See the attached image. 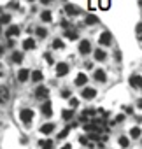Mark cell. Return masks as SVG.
I'll return each instance as SVG.
<instances>
[{"label": "cell", "instance_id": "6da1fadb", "mask_svg": "<svg viewBox=\"0 0 142 149\" xmlns=\"http://www.w3.org/2000/svg\"><path fill=\"white\" fill-rule=\"evenodd\" d=\"M19 119H21L23 123H30V121L33 119V111H32V109H21Z\"/></svg>", "mask_w": 142, "mask_h": 149}, {"label": "cell", "instance_id": "7a4b0ae2", "mask_svg": "<svg viewBox=\"0 0 142 149\" xmlns=\"http://www.w3.org/2000/svg\"><path fill=\"white\" fill-rule=\"evenodd\" d=\"M81 97L86 98V100H93V98L97 97V91H95L93 88H84V90L81 91Z\"/></svg>", "mask_w": 142, "mask_h": 149}, {"label": "cell", "instance_id": "3957f363", "mask_svg": "<svg viewBox=\"0 0 142 149\" xmlns=\"http://www.w3.org/2000/svg\"><path fill=\"white\" fill-rule=\"evenodd\" d=\"M68 74V65L67 63H58L56 65V76L61 77V76H67Z\"/></svg>", "mask_w": 142, "mask_h": 149}, {"label": "cell", "instance_id": "277c9868", "mask_svg": "<svg viewBox=\"0 0 142 149\" xmlns=\"http://www.w3.org/2000/svg\"><path fill=\"white\" fill-rule=\"evenodd\" d=\"M98 42H100L102 46H109V44L112 42V35H111V32H104V33L100 35Z\"/></svg>", "mask_w": 142, "mask_h": 149}, {"label": "cell", "instance_id": "5b68a950", "mask_svg": "<svg viewBox=\"0 0 142 149\" xmlns=\"http://www.w3.org/2000/svg\"><path fill=\"white\" fill-rule=\"evenodd\" d=\"M30 79V70L28 68H21L19 72H18V81L19 83H25V81H28Z\"/></svg>", "mask_w": 142, "mask_h": 149}, {"label": "cell", "instance_id": "8992f818", "mask_svg": "<svg viewBox=\"0 0 142 149\" xmlns=\"http://www.w3.org/2000/svg\"><path fill=\"white\" fill-rule=\"evenodd\" d=\"M65 13H67L68 16H77L81 11H79V7L72 6V4H67V6H65Z\"/></svg>", "mask_w": 142, "mask_h": 149}, {"label": "cell", "instance_id": "52a82bcc", "mask_svg": "<svg viewBox=\"0 0 142 149\" xmlns=\"http://www.w3.org/2000/svg\"><path fill=\"white\" fill-rule=\"evenodd\" d=\"M90 51H91V44H90L88 40L79 42V53H81V54H88Z\"/></svg>", "mask_w": 142, "mask_h": 149}, {"label": "cell", "instance_id": "ba28073f", "mask_svg": "<svg viewBox=\"0 0 142 149\" xmlns=\"http://www.w3.org/2000/svg\"><path fill=\"white\" fill-rule=\"evenodd\" d=\"M130 84H132V88H142V76H132Z\"/></svg>", "mask_w": 142, "mask_h": 149}, {"label": "cell", "instance_id": "9c48e42d", "mask_svg": "<svg viewBox=\"0 0 142 149\" xmlns=\"http://www.w3.org/2000/svg\"><path fill=\"white\" fill-rule=\"evenodd\" d=\"M88 83V76H86V74H77V77H76V86H84Z\"/></svg>", "mask_w": 142, "mask_h": 149}, {"label": "cell", "instance_id": "30bf717a", "mask_svg": "<svg viewBox=\"0 0 142 149\" xmlns=\"http://www.w3.org/2000/svg\"><path fill=\"white\" fill-rule=\"evenodd\" d=\"M9 100V90L6 86H0V104H4Z\"/></svg>", "mask_w": 142, "mask_h": 149}, {"label": "cell", "instance_id": "8fae6325", "mask_svg": "<svg viewBox=\"0 0 142 149\" xmlns=\"http://www.w3.org/2000/svg\"><path fill=\"white\" fill-rule=\"evenodd\" d=\"M6 35H7V39H13V37H18V35H19V28H18V26H11V28H7V32H6Z\"/></svg>", "mask_w": 142, "mask_h": 149}, {"label": "cell", "instance_id": "7c38bea8", "mask_svg": "<svg viewBox=\"0 0 142 149\" xmlns=\"http://www.w3.org/2000/svg\"><path fill=\"white\" fill-rule=\"evenodd\" d=\"M40 111H42V114H44V116H47V118H49V116L53 114V107H51V104H49V102H46V104H42V107H40Z\"/></svg>", "mask_w": 142, "mask_h": 149}, {"label": "cell", "instance_id": "4fadbf2b", "mask_svg": "<svg viewBox=\"0 0 142 149\" xmlns=\"http://www.w3.org/2000/svg\"><path fill=\"white\" fill-rule=\"evenodd\" d=\"M42 77H44V76H42V72H40V70H33V72L30 74V79H32L33 83H39V81H42Z\"/></svg>", "mask_w": 142, "mask_h": 149}, {"label": "cell", "instance_id": "5bb4252c", "mask_svg": "<svg viewBox=\"0 0 142 149\" xmlns=\"http://www.w3.org/2000/svg\"><path fill=\"white\" fill-rule=\"evenodd\" d=\"M35 95H37L39 98H44V97H47V95H49V90H47V88H44V86H39V88L35 90Z\"/></svg>", "mask_w": 142, "mask_h": 149}, {"label": "cell", "instance_id": "9a60e30c", "mask_svg": "<svg viewBox=\"0 0 142 149\" xmlns=\"http://www.w3.org/2000/svg\"><path fill=\"white\" fill-rule=\"evenodd\" d=\"M95 79L100 81V83H105V79H107L105 72H104V70H95Z\"/></svg>", "mask_w": 142, "mask_h": 149}, {"label": "cell", "instance_id": "2e32d148", "mask_svg": "<svg viewBox=\"0 0 142 149\" xmlns=\"http://www.w3.org/2000/svg\"><path fill=\"white\" fill-rule=\"evenodd\" d=\"M23 47H25V49H35V40H33V39L23 40Z\"/></svg>", "mask_w": 142, "mask_h": 149}, {"label": "cell", "instance_id": "e0dca14e", "mask_svg": "<svg viewBox=\"0 0 142 149\" xmlns=\"http://www.w3.org/2000/svg\"><path fill=\"white\" fill-rule=\"evenodd\" d=\"M105 56H107L105 51H102V49H97V51H95V60H97V61H104Z\"/></svg>", "mask_w": 142, "mask_h": 149}, {"label": "cell", "instance_id": "ac0fdd59", "mask_svg": "<svg viewBox=\"0 0 142 149\" xmlns=\"http://www.w3.org/2000/svg\"><path fill=\"white\" fill-rule=\"evenodd\" d=\"M65 35H67V39H70V40H76V39L79 37V33H77L76 30H67Z\"/></svg>", "mask_w": 142, "mask_h": 149}, {"label": "cell", "instance_id": "d6986e66", "mask_svg": "<svg viewBox=\"0 0 142 149\" xmlns=\"http://www.w3.org/2000/svg\"><path fill=\"white\" fill-rule=\"evenodd\" d=\"M98 23V18L95 14H88L86 16V25H97Z\"/></svg>", "mask_w": 142, "mask_h": 149}, {"label": "cell", "instance_id": "ffe728a7", "mask_svg": "<svg viewBox=\"0 0 142 149\" xmlns=\"http://www.w3.org/2000/svg\"><path fill=\"white\" fill-rule=\"evenodd\" d=\"M53 130H54V125H53V123H46V125L40 128V132H42V133H51Z\"/></svg>", "mask_w": 142, "mask_h": 149}, {"label": "cell", "instance_id": "44dd1931", "mask_svg": "<svg viewBox=\"0 0 142 149\" xmlns=\"http://www.w3.org/2000/svg\"><path fill=\"white\" fill-rule=\"evenodd\" d=\"M40 19H42V21H46V23H49V21L53 19V16H51V13H49V11H44V13L40 14Z\"/></svg>", "mask_w": 142, "mask_h": 149}, {"label": "cell", "instance_id": "7402d4cb", "mask_svg": "<svg viewBox=\"0 0 142 149\" xmlns=\"http://www.w3.org/2000/svg\"><path fill=\"white\" fill-rule=\"evenodd\" d=\"M11 60H13L14 63H21V61H23V54H21V53H16V51H14V53H13V58H11Z\"/></svg>", "mask_w": 142, "mask_h": 149}, {"label": "cell", "instance_id": "603a6c76", "mask_svg": "<svg viewBox=\"0 0 142 149\" xmlns=\"http://www.w3.org/2000/svg\"><path fill=\"white\" fill-rule=\"evenodd\" d=\"M72 128H74V125H70V126H67V128H65V130H63V132H61V133L58 135V139H65V137L68 135V132L72 130Z\"/></svg>", "mask_w": 142, "mask_h": 149}, {"label": "cell", "instance_id": "cb8c5ba5", "mask_svg": "<svg viewBox=\"0 0 142 149\" xmlns=\"http://www.w3.org/2000/svg\"><path fill=\"white\" fill-rule=\"evenodd\" d=\"M63 46H65V44H63L60 39H54V40H53V47H54V49H63Z\"/></svg>", "mask_w": 142, "mask_h": 149}, {"label": "cell", "instance_id": "d4e9b609", "mask_svg": "<svg viewBox=\"0 0 142 149\" xmlns=\"http://www.w3.org/2000/svg\"><path fill=\"white\" fill-rule=\"evenodd\" d=\"M130 137H133V139H137V137H140V128H139V126H135V128H132V132H130Z\"/></svg>", "mask_w": 142, "mask_h": 149}, {"label": "cell", "instance_id": "484cf974", "mask_svg": "<svg viewBox=\"0 0 142 149\" xmlns=\"http://www.w3.org/2000/svg\"><path fill=\"white\" fill-rule=\"evenodd\" d=\"M39 146H40V147L49 149V147H53V140H40V142H39Z\"/></svg>", "mask_w": 142, "mask_h": 149}, {"label": "cell", "instance_id": "4316f807", "mask_svg": "<svg viewBox=\"0 0 142 149\" xmlns=\"http://www.w3.org/2000/svg\"><path fill=\"white\" fill-rule=\"evenodd\" d=\"M61 116H63V119H65V121H68V119H72V118H74V112H72V111H63V114H61Z\"/></svg>", "mask_w": 142, "mask_h": 149}, {"label": "cell", "instance_id": "83f0119b", "mask_svg": "<svg viewBox=\"0 0 142 149\" xmlns=\"http://www.w3.org/2000/svg\"><path fill=\"white\" fill-rule=\"evenodd\" d=\"M11 21V16L9 14H2V16H0V25H7Z\"/></svg>", "mask_w": 142, "mask_h": 149}, {"label": "cell", "instance_id": "f1b7e54d", "mask_svg": "<svg viewBox=\"0 0 142 149\" xmlns=\"http://www.w3.org/2000/svg\"><path fill=\"white\" fill-rule=\"evenodd\" d=\"M119 146H121V147H128V146H130V140H128L126 137H119Z\"/></svg>", "mask_w": 142, "mask_h": 149}, {"label": "cell", "instance_id": "f546056e", "mask_svg": "<svg viewBox=\"0 0 142 149\" xmlns=\"http://www.w3.org/2000/svg\"><path fill=\"white\" fill-rule=\"evenodd\" d=\"M37 35H39L40 39H44V37L47 35V30H46V28H37Z\"/></svg>", "mask_w": 142, "mask_h": 149}, {"label": "cell", "instance_id": "4dcf8cb0", "mask_svg": "<svg viewBox=\"0 0 142 149\" xmlns=\"http://www.w3.org/2000/svg\"><path fill=\"white\" fill-rule=\"evenodd\" d=\"M88 140H90V139H88V137H79V142H81V144H83V146H91V144H90V142H88Z\"/></svg>", "mask_w": 142, "mask_h": 149}, {"label": "cell", "instance_id": "1f68e13d", "mask_svg": "<svg viewBox=\"0 0 142 149\" xmlns=\"http://www.w3.org/2000/svg\"><path fill=\"white\" fill-rule=\"evenodd\" d=\"M109 6H111V2H109V0H102V9H109Z\"/></svg>", "mask_w": 142, "mask_h": 149}, {"label": "cell", "instance_id": "d6a6232c", "mask_svg": "<svg viewBox=\"0 0 142 149\" xmlns=\"http://www.w3.org/2000/svg\"><path fill=\"white\" fill-rule=\"evenodd\" d=\"M44 56H46V61H47V63H53V58H51V54H49V53H46Z\"/></svg>", "mask_w": 142, "mask_h": 149}, {"label": "cell", "instance_id": "836d02e7", "mask_svg": "<svg viewBox=\"0 0 142 149\" xmlns=\"http://www.w3.org/2000/svg\"><path fill=\"white\" fill-rule=\"evenodd\" d=\"M77 104H79V102H77L76 98H70V105H72V107H77Z\"/></svg>", "mask_w": 142, "mask_h": 149}, {"label": "cell", "instance_id": "e575fe53", "mask_svg": "<svg viewBox=\"0 0 142 149\" xmlns=\"http://www.w3.org/2000/svg\"><path fill=\"white\" fill-rule=\"evenodd\" d=\"M40 2H42V4H51L53 0H40Z\"/></svg>", "mask_w": 142, "mask_h": 149}, {"label": "cell", "instance_id": "d590c367", "mask_svg": "<svg viewBox=\"0 0 142 149\" xmlns=\"http://www.w3.org/2000/svg\"><path fill=\"white\" fill-rule=\"evenodd\" d=\"M4 51H6V47H4V46H0V54H4Z\"/></svg>", "mask_w": 142, "mask_h": 149}, {"label": "cell", "instance_id": "8d00e7d4", "mask_svg": "<svg viewBox=\"0 0 142 149\" xmlns=\"http://www.w3.org/2000/svg\"><path fill=\"white\" fill-rule=\"evenodd\" d=\"M139 107H142V100H139Z\"/></svg>", "mask_w": 142, "mask_h": 149}, {"label": "cell", "instance_id": "74e56055", "mask_svg": "<svg viewBox=\"0 0 142 149\" xmlns=\"http://www.w3.org/2000/svg\"><path fill=\"white\" fill-rule=\"evenodd\" d=\"M139 2H140V6H142V0H139Z\"/></svg>", "mask_w": 142, "mask_h": 149}]
</instances>
